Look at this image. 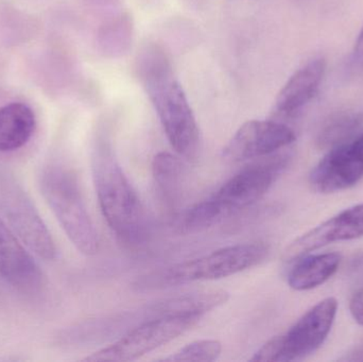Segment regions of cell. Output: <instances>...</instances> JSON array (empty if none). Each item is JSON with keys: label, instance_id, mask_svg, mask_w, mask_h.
Segmentation results:
<instances>
[{"label": "cell", "instance_id": "1", "mask_svg": "<svg viewBox=\"0 0 363 362\" xmlns=\"http://www.w3.org/2000/svg\"><path fill=\"white\" fill-rule=\"evenodd\" d=\"M138 63L140 82L170 145L181 157L194 159L200 144L198 123L180 83L174 79L169 59L159 47L150 46L140 53Z\"/></svg>", "mask_w": 363, "mask_h": 362}, {"label": "cell", "instance_id": "2", "mask_svg": "<svg viewBox=\"0 0 363 362\" xmlns=\"http://www.w3.org/2000/svg\"><path fill=\"white\" fill-rule=\"evenodd\" d=\"M91 170L102 215L117 238L128 246L148 235L144 206L115 155L108 138L99 135L91 150Z\"/></svg>", "mask_w": 363, "mask_h": 362}, {"label": "cell", "instance_id": "3", "mask_svg": "<svg viewBox=\"0 0 363 362\" xmlns=\"http://www.w3.org/2000/svg\"><path fill=\"white\" fill-rule=\"evenodd\" d=\"M45 201L72 244L84 255L99 250V236L83 199L78 178L67 166L51 163L40 174Z\"/></svg>", "mask_w": 363, "mask_h": 362}, {"label": "cell", "instance_id": "4", "mask_svg": "<svg viewBox=\"0 0 363 362\" xmlns=\"http://www.w3.org/2000/svg\"><path fill=\"white\" fill-rule=\"evenodd\" d=\"M262 242L225 247L191 261L157 270L138 281L140 289H161L188 283L216 281L255 267L268 256Z\"/></svg>", "mask_w": 363, "mask_h": 362}, {"label": "cell", "instance_id": "5", "mask_svg": "<svg viewBox=\"0 0 363 362\" xmlns=\"http://www.w3.org/2000/svg\"><path fill=\"white\" fill-rule=\"evenodd\" d=\"M338 302L328 298L309 310L287 333L262 346L250 361H301L325 341L336 318Z\"/></svg>", "mask_w": 363, "mask_h": 362}, {"label": "cell", "instance_id": "6", "mask_svg": "<svg viewBox=\"0 0 363 362\" xmlns=\"http://www.w3.org/2000/svg\"><path fill=\"white\" fill-rule=\"evenodd\" d=\"M0 210L21 242L36 255L52 261L57 249L42 217L16 179L0 169Z\"/></svg>", "mask_w": 363, "mask_h": 362}, {"label": "cell", "instance_id": "7", "mask_svg": "<svg viewBox=\"0 0 363 362\" xmlns=\"http://www.w3.org/2000/svg\"><path fill=\"white\" fill-rule=\"evenodd\" d=\"M201 316H162L143 323L125 337L87 356L83 361H133L177 339L194 327Z\"/></svg>", "mask_w": 363, "mask_h": 362}, {"label": "cell", "instance_id": "8", "mask_svg": "<svg viewBox=\"0 0 363 362\" xmlns=\"http://www.w3.org/2000/svg\"><path fill=\"white\" fill-rule=\"evenodd\" d=\"M289 162L290 155L286 153L260 157V161L243 168L224 183L211 197L226 215L249 208L268 193Z\"/></svg>", "mask_w": 363, "mask_h": 362}, {"label": "cell", "instance_id": "9", "mask_svg": "<svg viewBox=\"0 0 363 362\" xmlns=\"http://www.w3.org/2000/svg\"><path fill=\"white\" fill-rule=\"evenodd\" d=\"M363 178V132L330 149L309 176L313 191L333 193L357 184Z\"/></svg>", "mask_w": 363, "mask_h": 362}, {"label": "cell", "instance_id": "10", "mask_svg": "<svg viewBox=\"0 0 363 362\" xmlns=\"http://www.w3.org/2000/svg\"><path fill=\"white\" fill-rule=\"evenodd\" d=\"M296 140V134L284 123L270 120H251L243 123L223 149V157L230 162L260 159L279 152Z\"/></svg>", "mask_w": 363, "mask_h": 362}, {"label": "cell", "instance_id": "11", "mask_svg": "<svg viewBox=\"0 0 363 362\" xmlns=\"http://www.w3.org/2000/svg\"><path fill=\"white\" fill-rule=\"evenodd\" d=\"M360 237H363V203L343 210L294 240L285 251L284 259L294 263L322 247Z\"/></svg>", "mask_w": 363, "mask_h": 362}, {"label": "cell", "instance_id": "12", "mask_svg": "<svg viewBox=\"0 0 363 362\" xmlns=\"http://www.w3.org/2000/svg\"><path fill=\"white\" fill-rule=\"evenodd\" d=\"M21 240L0 218V276L21 290L31 291L42 282V273Z\"/></svg>", "mask_w": 363, "mask_h": 362}, {"label": "cell", "instance_id": "13", "mask_svg": "<svg viewBox=\"0 0 363 362\" xmlns=\"http://www.w3.org/2000/svg\"><path fill=\"white\" fill-rule=\"evenodd\" d=\"M325 70L326 62L323 57L311 60L300 68L277 95L275 100L277 113L291 116L304 108L317 94Z\"/></svg>", "mask_w": 363, "mask_h": 362}, {"label": "cell", "instance_id": "14", "mask_svg": "<svg viewBox=\"0 0 363 362\" xmlns=\"http://www.w3.org/2000/svg\"><path fill=\"white\" fill-rule=\"evenodd\" d=\"M36 129L31 106L13 101L0 108V152H12L28 144Z\"/></svg>", "mask_w": 363, "mask_h": 362}, {"label": "cell", "instance_id": "15", "mask_svg": "<svg viewBox=\"0 0 363 362\" xmlns=\"http://www.w3.org/2000/svg\"><path fill=\"white\" fill-rule=\"evenodd\" d=\"M338 253L303 256L294 261L288 274V284L296 291L311 290L330 280L340 265Z\"/></svg>", "mask_w": 363, "mask_h": 362}, {"label": "cell", "instance_id": "16", "mask_svg": "<svg viewBox=\"0 0 363 362\" xmlns=\"http://www.w3.org/2000/svg\"><path fill=\"white\" fill-rule=\"evenodd\" d=\"M40 21L11 2H0V40L9 48L25 46L38 38Z\"/></svg>", "mask_w": 363, "mask_h": 362}, {"label": "cell", "instance_id": "17", "mask_svg": "<svg viewBox=\"0 0 363 362\" xmlns=\"http://www.w3.org/2000/svg\"><path fill=\"white\" fill-rule=\"evenodd\" d=\"M230 299V293L225 290H206L187 293L160 302L153 306L157 316H179V315H196L202 317L206 312L223 305Z\"/></svg>", "mask_w": 363, "mask_h": 362}, {"label": "cell", "instance_id": "18", "mask_svg": "<svg viewBox=\"0 0 363 362\" xmlns=\"http://www.w3.org/2000/svg\"><path fill=\"white\" fill-rule=\"evenodd\" d=\"M363 110H349L330 116L317 136L320 149H332L362 133Z\"/></svg>", "mask_w": 363, "mask_h": 362}, {"label": "cell", "instance_id": "19", "mask_svg": "<svg viewBox=\"0 0 363 362\" xmlns=\"http://www.w3.org/2000/svg\"><path fill=\"white\" fill-rule=\"evenodd\" d=\"M152 174L162 200L170 210H174L181 196L183 168L180 159L170 153H159L153 159Z\"/></svg>", "mask_w": 363, "mask_h": 362}, {"label": "cell", "instance_id": "20", "mask_svg": "<svg viewBox=\"0 0 363 362\" xmlns=\"http://www.w3.org/2000/svg\"><path fill=\"white\" fill-rule=\"evenodd\" d=\"M228 216L213 197L194 204L177 218V229L180 233L194 234L217 225Z\"/></svg>", "mask_w": 363, "mask_h": 362}, {"label": "cell", "instance_id": "21", "mask_svg": "<svg viewBox=\"0 0 363 362\" xmlns=\"http://www.w3.org/2000/svg\"><path fill=\"white\" fill-rule=\"evenodd\" d=\"M222 353V344L218 340H198L187 344L170 356L164 358V361H217Z\"/></svg>", "mask_w": 363, "mask_h": 362}, {"label": "cell", "instance_id": "22", "mask_svg": "<svg viewBox=\"0 0 363 362\" xmlns=\"http://www.w3.org/2000/svg\"><path fill=\"white\" fill-rule=\"evenodd\" d=\"M350 310L354 320L363 327V288L359 289L352 298Z\"/></svg>", "mask_w": 363, "mask_h": 362}, {"label": "cell", "instance_id": "23", "mask_svg": "<svg viewBox=\"0 0 363 362\" xmlns=\"http://www.w3.org/2000/svg\"><path fill=\"white\" fill-rule=\"evenodd\" d=\"M350 278L356 281H363V251L354 255L347 267Z\"/></svg>", "mask_w": 363, "mask_h": 362}, {"label": "cell", "instance_id": "24", "mask_svg": "<svg viewBox=\"0 0 363 362\" xmlns=\"http://www.w3.org/2000/svg\"><path fill=\"white\" fill-rule=\"evenodd\" d=\"M354 61L359 65H363V28L354 48Z\"/></svg>", "mask_w": 363, "mask_h": 362}]
</instances>
